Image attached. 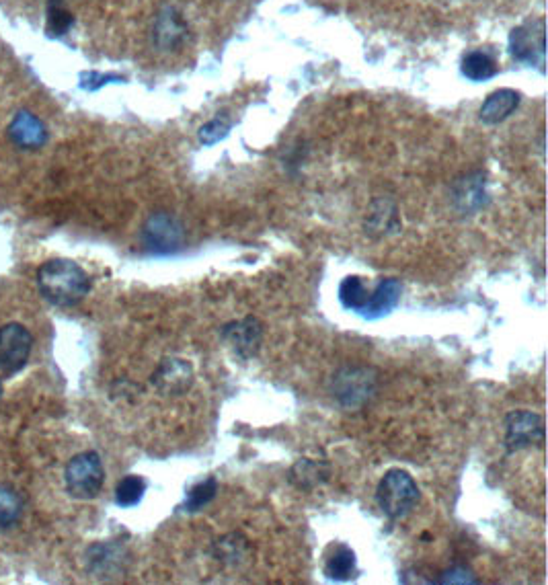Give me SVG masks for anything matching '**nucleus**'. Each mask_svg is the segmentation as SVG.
<instances>
[{"instance_id": "obj_1", "label": "nucleus", "mask_w": 548, "mask_h": 585, "mask_svg": "<svg viewBox=\"0 0 548 585\" xmlns=\"http://www.w3.org/2000/svg\"><path fill=\"white\" fill-rule=\"evenodd\" d=\"M35 282L50 304L60 308L76 306L91 292L89 273L70 259H50L39 265Z\"/></svg>"}, {"instance_id": "obj_2", "label": "nucleus", "mask_w": 548, "mask_h": 585, "mask_svg": "<svg viewBox=\"0 0 548 585\" xmlns=\"http://www.w3.org/2000/svg\"><path fill=\"white\" fill-rule=\"evenodd\" d=\"M419 487L415 479L401 468H390V471L380 479L376 489V501L380 510L390 520H401L413 512V507L419 503Z\"/></svg>"}, {"instance_id": "obj_3", "label": "nucleus", "mask_w": 548, "mask_h": 585, "mask_svg": "<svg viewBox=\"0 0 548 585\" xmlns=\"http://www.w3.org/2000/svg\"><path fill=\"white\" fill-rule=\"evenodd\" d=\"M105 483V468L97 452H81L70 458L64 471V485L70 497L89 501L95 499Z\"/></svg>"}, {"instance_id": "obj_4", "label": "nucleus", "mask_w": 548, "mask_h": 585, "mask_svg": "<svg viewBox=\"0 0 548 585\" xmlns=\"http://www.w3.org/2000/svg\"><path fill=\"white\" fill-rule=\"evenodd\" d=\"M140 237L150 255H175L185 245V228L173 214L156 212L144 222Z\"/></svg>"}, {"instance_id": "obj_5", "label": "nucleus", "mask_w": 548, "mask_h": 585, "mask_svg": "<svg viewBox=\"0 0 548 585\" xmlns=\"http://www.w3.org/2000/svg\"><path fill=\"white\" fill-rule=\"evenodd\" d=\"M378 376L372 368L347 366L339 370L331 380V393L343 407H358L366 403L376 390Z\"/></svg>"}, {"instance_id": "obj_6", "label": "nucleus", "mask_w": 548, "mask_h": 585, "mask_svg": "<svg viewBox=\"0 0 548 585\" xmlns=\"http://www.w3.org/2000/svg\"><path fill=\"white\" fill-rule=\"evenodd\" d=\"M33 349V335L21 323L0 327V372L11 376L25 368Z\"/></svg>"}, {"instance_id": "obj_7", "label": "nucleus", "mask_w": 548, "mask_h": 585, "mask_svg": "<svg viewBox=\"0 0 548 585\" xmlns=\"http://www.w3.org/2000/svg\"><path fill=\"white\" fill-rule=\"evenodd\" d=\"M544 444V419L534 411H512L505 417V448L518 452Z\"/></svg>"}, {"instance_id": "obj_8", "label": "nucleus", "mask_w": 548, "mask_h": 585, "mask_svg": "<svg viewBox=\"0 0 548 585\" xmlns=\"http://www.w3.org/2000/svg\"><path fill=\"white\" fill-rule=\"evenodd\" d=\"M510 54L514 60L530 66H538L544 70V56H546V44H544V21H530L526 25H520L510 35Z\"/></svg>"}, {"instance_id": "obj_9", "label": "nucleus", "mask_w": 548, "mask_h": 585, "mask_svg": "<svg viewBox=\"0 0 548 585\" xmlns=\"http://www.w3.org/2000/svg\"><path fill=\"white\" fill-rule=\"evenodd\" d=\"M222 341L232 349V354L239 360H251L263 341V323L255 317H247L243 321H232L220 331Z\"/></svg>"}, {"instance_id": "obj_10", "label": "nucleus", "mask_w": 548, "mask_h": 585, "mask_svg": "<svg viewBox=\"0 0 548 585\" xmlns=\"http://www.w3.org/2000/svg\"><path fill=\"white\" fill-rule=\"evenodd\" d=\"M452 202L456 210L464 216H475L477 212H481L489 202L485 173L475 171L456 179L452 189Z\"/></svg>"}, {"instance_id": "obj_11", "label": "nucleus", "mask_w": 548, "mask_h": 585, "mask_svg": "<svg viewBox=\"0 0 548 585\" xmlns=\"http://www.w3.org/2000/svg\"><path fill=\"white\" fill-rule=\"evenodd\" d=\"M401 294H403V284L397 278L380 280L368 292L366 304L360 310V317L368 319V321H378V319L388 317L390 312H393L399 306Z\"/></svg>"}, {"instance_id": "obj_12", "label": "nucleus", "mask_w": 548, "mask_h": 585, "mask_svg": "<svg viewBox=\"0 0 548 585\" xmlns=\"http://www.w3.org/2000/svg\"><path fill=\"white\" fill-rule=\"evenodd\" d=\"M9 140L19 146L21 150H39L44 148L50 134L46 124L39 120L37 115H33L31 111H19L13 122L9 124Z\"/></svg>"}, {"instance_id": "obj_13", "label": "nucleus", "mask_w": 548, "mask_h": 585, "mask_svg": "<svg viewBox=\"0 0 548 585\" xmlns=\"http://www.w3.org/2000/svg\"><path fill=\"white\" fill-rule=\"evenodd\" d=\"M152 384L163 395H183L193 384V368L187 360L165 358L152 374Z\"/></svg>"}, {"instance_id": "obj_14", "label": "nucleus", "mask_w": 548, "mask_h": 585, "mask_svg": "<svg viewBox=\"0 0 548 585\" xmlns=\"http://www.w3.org/2000/svg\"><path fill=\"white\" fill-rule=\"evenodd\" d=\"M189 37V27L175 9H165L154 23V42L161 50H179Z\"/></svg>"}, {"instance_id": "obj_15", "label": "nucleus", "mask_w": 548, "mask_h": 585, "mask_svg": "<svg viewBox=\"0 0 548 585\" xmlns=\"http://www.w3.org/2000/svg\"><path fill=\"white\" fill-rule=\"evenodd\" d=\"M124 561H126V551L120 544H111V542H101L93 544L87 551V563L89 571L95 575H113L124 571Z\"/></svg>"}, {"instance_id": "obj_16", "label": "nucleus", "mask_w": 548, "mask_h": 585, "mask_svg": "<svg viewBox=\"0 0 548 585\" xmlns=\"http://www.w3.org/2000/svg\"><path fill=\"white\" fill-rule=\"evenodd\" d=\"M520 101H522V95L514 89H499V91L491 93L479 109L481 122L489 124V126L505 122L507 117H510L518 109Z\"/></svg>"}, {"instance_id": "obj_17", "label": "nucleus", "mask_w": 548, "mask_h": 585, "mask_svg": "<svg viewBox=\"0 0 548 585\" xmlns=\"http://www.w3.org/2000/svg\"><path fill=\"white\" fill-rule=\"evenodd\" d=\"M358 559L347 544H333L325 557V575L333 581H347L358 577Z\"/></svg>"}, {"instance_id": "obj_18", "label": "nucleus", "mask_w": 548, "mask_h": 585, "mask_svg": "<svg viewBox=\"0 0 548 585\" xmlns=\"http://www.w3.org/2000/svg\"><path fill=\"white\" fill-rule=\"evenodd\" d=\"M327 479H329V466L325 462L300 458L290 468V483L300 491L317 489L319 485L327 483Z\"/></svg>"}, {"instance_id": "obj_19", "label": "nucleus", "mask_w": 548, "mask_h": 585, "mask_svg": "<svg viewBox=\"0 0 548 585\" xmlns=\"http://www.w3.org/2000/svg\"><path fill=\"white\" fill-rule=\"evenodd\" d=\"M25 512L23 495L9 483H0V530L17 526Z\"/></svg>"}, {"instance_id": "obj_20", "label": "nucleus", "mask_w": 548, "mask_h": 585, "mask_svg": "<svg viewBox=\"0 0 548 585\" xmlns=\"http://www.w3.org/2000/svg\"><path fill=\"white\" fill-rule=\"evenodd\" d=\"M462 74L468 78V81H489L497 74V62L493 60L491 54L483 50H475L471 54H466L462 60Z\"/></svg>"}, {"instance_id": "obj_21", "label": "nucleus", "mask_w": 548, "mask_h": 585, "mask_svg": "<svg viewBox=\"0 0 548 585\" xmlns=\"http://www.w3.org/2000/svg\"><path fill=\"white\" fill-rule=\"evenodd\" d=\"M249 551V544L241 534H228L216 540L214 544V555L218 561L230 565V567H237L245 561Z\"/></svg>"}, {"instance_id": "obj_22", "label": "nucleus", "mask_w": 548, "mask_h": 585, "mask_svg": "<svg viewBox=\"0 0 548 585\" xmlns=\"http://www.w3.org/2000/svg\"><path fill=\"white\" fill-rule=\"evenodd\" d=\"M218 493V481L214 477L193 485L187 495H185V501L181 505V510L187 512V514H195V512H202L206 505H210L214 501Z\"/></svg>"}, {"instance_id": "obj_23", "label": "nucleus", "mask_w": 548, "mask_h": 585, "mask_svg": "<svg viewBox=\"0 0 548 585\" xmlns=\"http://www.w3.org/2000/svg\"><path fill=\"white\" fill-rule=\"evenodd\" d=\"M46 33L52 39H58L66 35L74 23L72 13L66 9L64 0H48V13H46Z\"/></svg>"}, {"instance_id": "obj_24", "label": "nucleus", "mask_w": 548, "mask_h": 585, "mask_svg": "<svg viewBox=\"0 0 548 585\" xmlns=\"http://www.w3.org/2000/svg\"><path fill=\"white\" fill-rule=\"evenodd\" d=\"M146 481L140 475H128L115 487V503L120 507H134L146 493Z\"/></svg>"}, {"instance_id": "obj_25", "label": "nucleus", "mask_w": 548, "mask_h": 585, "mask_svg": "<svg viewBox=\"0 0 548 585\" xmlns=\"http://www.w3.org/2000/svg\"><path fill=\"white\" fill-rule=\"evenodd\" d=\"M230 128H232V122L228 120V115H218V117H214L212 122H208L200 128L198 138L204 146H214L228 136Z\"/></svg>"}, {"instance_id": "obj_26", "label": "nucleus", "mask_w": 548, "mask_h": 585, "mask_svg": "<svg viewBox=\"0 0 548 585\" xmlns=\"http://www.w3.org/2000/svg\"><path fill=\"white\" fill-rule=\"evenodd\" d=\"M397 226V208L388 202L374 204V210L370 214V228L372 230H393Z\"/></svg>"}, {"instance_id": "obj_27", "label": "nucleus", "mask_w": 548, "mask_h": 585, "mask_svg": "<svg viewBox=\"0 0 548 585\" xmlns=\"http://www.w3.org/2000/svg\"><path fill=\"white\" fill-rule=\"evenodd\" d=\"M126 78L124 76H117V74H101V72H83L81 74V87L85 91H97L109 83H124Z\"/></svg>"}, {"instance_id": "obj_28", "label": "nucleus", "mask_w": 548, "mask_h": 585, "mask_svg": "<svg viewBox=\"0 0 548 585\" xmlns=\"http://www.w3.org/2000/svg\"><path fill=\"white\" fill-rule=\"evenodd\" d=\"M440 583H479L473 571H468L466 567H454L446 573H442Z\"/></svg>"}, {"instance_id": "obj_29", "label": "nucleus", "mask_w": 548, "mask_h": 585, "mask_svg": "<svg viewBox=\"0 0 548 585\" xmlns=\"http://www.w3.org/2000/svg\"><path fill=\"white\" fill-rule=\"evenodd\" d=\"M0 397H3V382H0Z\"/></svg>"}]
</instances>
